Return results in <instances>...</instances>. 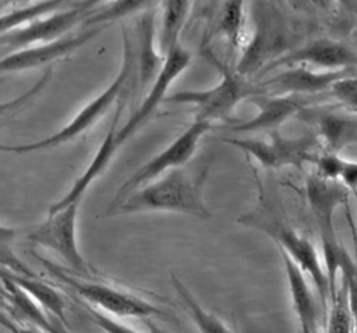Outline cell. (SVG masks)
<instances>
[{"label":"cell","mask_w":357,"mask_h":333,"mask_svg":"<svg viewBox=\"0 0 357 333\" xmlns=\"http://www.w3.org/2000/svg\"><path fill=\"white\" fill-rule=\"evenodd\" d=\"M356 320H357V316H356Z\"/></svg>","instance_id":"cell-40"},{"label":"cell","mask_w":357,"mask_h":333,"mask_svg":"<svg viewBox=\"0 0 357 333\" xmlns=\"http://www.w3.org/2000/svg\"><path fill=\"white\" fill-rule=\"evenodd\" d=\"M158 0H110L89 14V17L82 22V28H89V26H99V25H106L109 26L114 21H120L126 17L139 14L151 7Z\"/></svg>","instance_id":"cell-25"},{"label":"cell","mask_w":357,"mask_h":333,"mask_svg":"<svg viewBox=\"0 0 357 333\" xmlns=\"http://www.w3.org/2000/svg\"><path fill=\"white\" fill-rule=\"evenodd\" d=\"M212 128L213 123L194 118V121L170 145H167V148L142 164L117 188L113 199L105 209V216H110L113 210L138 188L159 178L165 173L185 164L195 153L204 135Z\"/></svg>","instance_id":"cell-8"},{"label":"cell","mask_w":357,"mask_h":333,"mask_svg":"<svg viewBox=\"0 0 357 333\" xmlns=\"http://www.w3.org/2000/svg\"><path fill=\"white\" fill-rule=\"evenodd\" d=\"M354 42H356V49H357V32H356V35H354Z\"/></svg>","instance_id":"cell-39"},{"label":"cell","mask_w":357,"mask_h":333,"mask_svg":"<svg viewBox=\"0 0 357 333\" xmlns=\"http://www.w3.org/2000/svg\"><path fill=\"white\" fill-rule=\"evenodd\" d=\"M25 1H31V0H0V4L7 6V4H20V3H25Z\"/></svg>","instance_id":"cell-36"},{"label":"cell","mask_w":357,"mask_h":333,"mask_svg":"<svg viewBox=\"0 0 357 333\" xmlns=\"http://www.w3.org/2000/svg\"><path fill=\"white\" fill-rule=\"evenodd\" d=\"M257 114L247 120L230 127L233 132H261L275 131L282 127L287 120L305 109L310 103L308 96L297 95H271L258 96L254 99Z\"/></svg>","instance_id":"cell-16"},{"label":"cell","mask_w":357,"mask_h":333,"mask_svg":"<svg viewBox=\"0 0 357 333\" xmlns=\"http://www.w3.org/2000/svg\"><path fill=\"white\" fill-rule=\"evenodd\" d=\"M198 1H201V3L204 4V8H205V7L209 6V1H211V0H198Z\"/></svg>","instance_id":"cell-37"},{"label":"cell","mask_w":357,"mask_h":333,"mask_svg":"<svg viewBox=\"0 0 357 333\" xmlns=\"http://www.w3.org/2000/svg\"><path fill=\"white\" fill-rule=\"evenodd\" d=\"M331 297L332 304L326 316L325 333H354V313L344 280L343 288L335 291Z\"/></svg>","instance_id":"cell-27"},{"label":"cell","mask_w":357,"mask_h":333,"mask_svg":"<svg viewBox=\"0 0 357 333\" xmlns=\"http://www.w3.org/2000/svg\"><path fill=\"white\" fill-rule=\"evenodd\" d=\"M339 181L353 194L357 189V160L346 159L339 176Z\"/></svg>","instance_id":"cell-31"},{"label":"cell","mask_w":357,"mask_h":333,"mask_svg":"<svg viewBox=\"0 0 357 333\" xmlns=\"http://www.w3.org/2000/svg\"><path fill=\"white\" fill-rule=\"evenodd\" d=\"M172 286L199 333H234L218 315L205 309L195 295L172 273Z\"/></svg>","instance_id":"cell-23"},{"label":"cell","mask_w":357,"mask_h":333,"mask_svg":"<svg viewBox=\"0 0 357 333\" xmlns=\"http://www.w3.org/2000/svg\"><path fill=\"white\" fill-rule=\"evenodd\" d=\"M209 164L198 170L173 169L159 178L130 194L110 216L137 212H176L198 219H209L205 205L204 188Z\"/></svg>","instance_id":"cell-1"},{"label":"cell","mask_w":357,"mask_h":333,"mask_svg":"<svg viewBox=\"0 0 357 333\" xmlns=\"http://www.w3.org/2000/svg\"><path fill=\"white\" fill-rule=\"evenodd\" d=\"M351 195H353V196H354V198H356V203H357V189H356V191H354V192H353V194H351Z\"/></svg>","instance_id":"cell-38"},{"label":"cell","mask_w":357,"mask_h":333,"mask_svg":"<svg viewBox=\"0 0 357 333\" xmlns=\"http://www.w3.org/2000/svg\"><path fill=\"white\" fill-rule=\"evenodd\" d=\"M0 280L13 281L22 291H25L32 300L39 302V305L45 311L50 312L53 316L67 323L66 313H64V301L61 295L49 284L42 281L38 276H26V274L17 273L7 268L0 266Z\"/></svg>","instance_id":"cell-20"},{"label":"cell","mask_w":357,"mask_h":333,"mask_svg":"<svg viewBox=\"0 0 357 333\" xmlns=\"http://www.w3.org/2000/svg\"><path fill=\"white\" fill-rule=\"evenodd\" d=\"M279 254L283 261L290 301L300 326V332L317 333L318 307H317L312 290L310 287V283L307 281V277H305L307 274L283 251H279Z\"/></svg>","instance_id":"cell-18"},{"label":"cell","mask_w":357,"mask_h":333,"mask_svg":"<svg viewBox=\"0 0 357 333\" xmlns=\"http://www.w3.org/2000/svg\"><path fill=\"white\" fill-rule=\"evenodd\" d=\"M354 70L344 71H321L305 65H290L279 74L264 79L258 84L259 92H269L271 95H297L310 96L324 91H329L331 85L340 77L353 72Z\"/></svg>","instance_id":"cell-15"},{"label":"cell","mask_w":357,"mask_h":333,"mask_svg":"<svg viewBox=\"0 0 357 333\" xmlns=\"http://www.w3.org/2000/svg\"><path fill=\"white\" fill-rule=\"evenodd\" d=\"M351 192L336 180L312 173L305 180V198L324 247V263L329 279L331 295L335 293V277L340 270L344 249L339 245L335 229L336 210L347 203Z\"/></svg>","instance_id":"cell-7"},{"label":"cell","mask_w":357,"mask_h":333,"mask_svg":"<svg viewBox=\"0 0 357 333\" xmlns=\"http://www.w3.org/2000/svg\"><path fill=\"white\" fill-rule=\"evenodd\" d=\"M223 142L231 145L248 157L254 159L262 167L300 169L305 163H312L317 153V137L305 134L300 137H284L280 132L272 131L265 139L257 138H222Z\"/></svg>","instance_id":"cell-10"},{"label":"cell","mask_w":357,"mask_h":333,"mask_svg":"<svg viewBox=\"0 0 357 333\" xmlns=\"http://www.w3.org/2000/svg\"><path fill=\"white\" fill-rule=\"evenodd\" d=\"M294 36V29L280 10L259 3L254 10V32L244 42L234 70L245 78L251 77L291 50Z\"/></svg>","instance_id":"cell-6"},{"label":"cell","mask_w":357,"mask_h":333,"mask_svg":"<svg viewBox=\"0 0 357 333\" xmlns=\"http://www.w3.org/2000/svg\"><path fill=\"white\" fill-rule=\"evenodd\" d=\"M305 65L321 71H344L357 67V49L332 38H314L293 47L271 67Z\"/></svg>","instance_id":"cell-12"},{"label":"cell","mask_w":357,"mask_h":333,"mask_svg":"<svg viewBox=\"0 0 357 333\" xmlns=\"http://www.w3.org/2000/svg\"><path fill=\"white\" fill-rule=\"evenodd\" d=\"M156 8L151 7L139 13L134 22L131 35L135 53V75L139 93L145 95L159 75L165 54L156 50Z\"/></svg>","instance_id":"cell-14"},{"label":"cell","mask_w":357,"mask_h":333,"mask_svg":"<svg viewBox=\"0 0 357 333\" xmlns=\"http://www.w3.org/2000/svg\"><path fill=\"white\" fill-rule=\"evenodd\" d=\"M71 3V0H42L29 6L15 8L0 15V35H7L31 21L57 11L60 7Z\"/></svg>","instance_id":"cell-26"},{"label":"cell","mask_w":357,"mask_h":333,"mask_svg":"<svg viewBox=\"0 0 357 333\" xmlns=\"http://www.w3.org/2000/svg\"><path fill=\"white\" fill-rule=\"evenodd\" d=\"M245 0H223L213 33L223 38L231 50L243 47L245 28Z\"/></svg>","instance_id":"cell-22"},{"label":"cell","mask_w":357,"mask_h":333,"mask_svg":"<svg viewBox=\"0 0 357 333\" xmlns=\"http://www.w3.org/2000/svg\"><path fill=\"white\" fill-rule=\"evenodd\" d=\"M78 205L73 203L54 213H47V217L28 229L25 240L59 255L64 263L77 272L79 276H92L96 272L88 265L77 244V215Z\"/></svg>","instance_id":"cell-9"},{"label":"cell","mask_w":357,"mask_h":333,"mask_svg":"<svg viewBox=\"0 0 357 333\" xmlns=\"http://www.w3.org/2000/svg\"><path fill=\"white\" fill-rule=\"evenodd\" d=\"M336 3L349 14H357V0H336Z\"/></svg>","instance_id":"cell-34"},{"label":"cell","mask_w":357,"mask_h":333,"mask_svg":"<svg viewBox=\"0 0 357 333\" xmlns=\"http://www.w3.org/2000/svg\"><path fill=\"white\" fill-rule=\"evenodd\" d=\"M32 255L39 263H42V266L57 283L68 287L79 300H84L86 305L103 313L106 312L109 316L141 319L159 318L165 320L176 319L169 311L152 304L145 298L105 283L74 277L49 259L39 256L36 252L32 251Z\"/></svg>","instance_id":"cell-3"},{"label":"cell","mask_w":357,"mask_h":333,"mask_svg":"<svg viewBox=\"0 0 357 333\" xmlns=\"http://www.w3.org/2000/svg\"><path fill=\"white\" fill-rule=\"evenodd\" d=\"M0 82H1V79H0Z\"/></svg>","instance_id":"cell-41"},{"label":"cell","mask_w":357,"mask_h":333,"mask_svg":"<svg viewBox=\"0 0 357 333\" xmlns=\"http://www.w3.org/2000/svg\"><path fill=\"white\" fill-rule=\"evenodd\" d=\"M106 28V25L82 28L81 32L74 35L70 32L56 40L18 49L14 53L0 59V74L32 70L47 65L59 59L68 57L71 53L85 46L89 40L102 33Z\"/></svg>","instance_id":"cell-11"},{"label":"cell","mask_w":357,"mask_h":333,"mask_svg":"<svg viewBox=\"0 0 357 333\" xmlns=\"http://www.w3.org/2000/svg\"><path fill=\"white\" fill-rule=\"evenodd\" d=\"M146 327H148V333H166L162 327H159L155 322L152 320H146Z\"/></svg>","instance_id":"cell-35"},{"label":"cell","mask_w":357,"mask_h":333,"mask_svg":"<svg viewBox=\"0 0 357 333\" xmlns=\"http://www.w3.org/2000/svg\"><path fill=\"white\" fill-rule=\"evenodd\" d=\"M0 300L6 301L8 312L25 323H29L45 333H71L66 322L56 316H50L45 309L36 304L25 291L10 280H1Z\"/></svg>","instance_id":"cell-19"},{"label":"cell","mask_w":357,"mask_h":333,"mask_svg":"<svg viewBox=\"0 0 357 333\" xmlns=\"http://www.w3.org/2000/svg\"><path fill=\"white\" fill-rule=\"evenodd\" d=\"M318 134L329 150L337 152L357 142V118L351 114L324 113L317 118Z\"/></svg>","instance_id":"cell-21"},{"label":"cell","mask_w":357,"mask_h":333,"mask_svg":"<svg viewBox=\"0 0 357 333\" xmlns=\"http://www.w3.org/2000/svg\"><path fill=\"white\" fill-rule=\"evenodd\" d=\"M293 1L301 7H310L319 11H331L336 4V0H293Z\"/></svg>","instance_id":"cell-32"},{"label":"cell","mask_w":357,"mask_h":333,"mask_svg":"<svg viewBox=\"0 0 357 333\" xmlns=\"http://www.w3.org/2000/svg\"><path fill=\"white\" fill-rule=\"evenodd\" d=\"M82 308L86 311V313L89 315L91 320L100 327L105 333H138L137 330H134L132 327L124 325L120 320H116L113 316H109L86 304H82Z\"/></svg>","instance_id":"cell-30"},{"label":"cell","mask_w":357,"mask_h":333,"mask_svg":"<svg viewBox=\"0 0 357 333\" xmlns=\"http://www.w3.org/2000/svg\"><path fill=\"white\" fill-rule=\"evenodd\" d=\"M134 75H135L134 46H132L130 32L127 31L126 26H123L121 65L117 75L110 82V85L103 92H100L95 99H92L85 107H82L75 114V117L57 132L31 144H21V145L0 144V152L26 155L32 152L53 149L74 141L79 135L85 134L92 125H95L109 111V109L121 99V95L127 88V84L134 78Z\"/></svg>","instance_id":"cell-2"},{"label":"cell","mask_w":357,"mask_h":333,"mask_svg":"<svg viewBox=\"0 0 357 333\" xmlns=\"http://www.w3.org/2000/svg\"><path fill=\"white\" fill-rule=\"evenodd\" d=\"M91 13H85L71 4L70 8H66L63 11L57 10L52 14L36 18L7 35H3L0 38V45H7L8 47L18 50L31 45L56 40L70 33L77 25H82V22L89 17Z\"/></svg>","instance_id":"cell-13"},{"label":"cell","mask_w":357,"mask_h":333,"mask_svg":"<svg viewBox=\"0 0 357 333\" xmlns=\"http://www.w3.org/2000/svg\"><path fill=\"white\" fill-rule=\"evenodd\" d=\"M123 107H124V100L120 99L116 114H114L113 121L110 124V128H109L106 137L103 138L100 146L98 148L96 153L93 155L92 160L86 166L85 171L75 180V183L73 184L70 191L61 199H59L53 205H50L49 213H54V212H57V210H60L66 206H70L73 203H79L81 198L84 196L86 189L92 185V183L96 178H99L105 173V170L109 167L112 159L119 152L116 145H114V134H116V130H117V123L120 120Z\"/></svg>","instance_id":"cell-17"},{"label":"cell","mask_w":357,"mask_h":333,"mask_svg":"<svg viewBox=\"0 0 357 333\" xmlns=\"http://www.w3.org/2000/svg\"><path fill=\"white\" fill-rule=\"evenodd\" d=\"M238 223L262 231L272 238L279 251H283L312 281L321 301L331 295V286L324 263L315 245L294 227L283 222L278 215L262 206L238 217Z\"/></svg>","instance_id":"cell-5"},{"label":"cell","mask_w":357,"mask_h":333,"mask_svg":"<svg viewBox=\"0 0 357 333\" xmlns=\"http://www.w3.org/2000/svg\"><path fill=\"white\" fill-rule=\"evenodd\" d=\"M328 92L346 111L357 113V74L354 71L336 79Z\"/></svg>","instance_id":"cell-29"},{"label":"cell","mask_w":357,"mask_h":333,"mask_svg":"<svg viewBox=\"0 0 357 333\" xmlns=\"http://www.w3.org/2000/svg\"><path fill=\"white\" fill-rule=\"evenodd\" d=\"M103 3H106V0H78V1L74 3V6L81 8L85 13H91L92 10H95L96 7H99Z\"/></svg>","instance_id":"cell-33"},{"label":"cell","mask_w":357,"mask_h":333,"mask_svg":"<svg viewBox=\"0 0 357 333\" xmlns=\"http://www.w3.org/2000/svg\"><path fill=\"white\" fill-rule=\"evenodd\" d=\"M204 56L211 61L220 74V81L208 89L199 91H178L165 98L167 103L192 104L195 120L213 123L216 120H227L238 103L252 98L259 92L257 86L248 82V78L240 75L234 67L220 61L208 47L204 49Z\"/></svg>","instance_id":"cell-4"},{"label":"cell","mask_w":357,"mask_h":333,"mask_svg":"<svg viewBox=\"0 0 357 333\" xmlns=\"http://www.w3.org/2000/svg\"><path fill=\"white\" fill-rule=\"evenodd\" d=\"M17 235H18V230L15 227H8V226L0 224V266L7 268L17 273L26 274V276H38L17 255V252L14 249Z\"/></svg>","instance_id":"cell-28"},{"label":"cell","mask_w":357,"mask_h":333,"mask_svg":"<svg viewBox=\"0 0 357 333\" xmlns=\"http://www.w3.org/2000/svg\"><path fill=\"white\" fill-rule=\"evenodd\" d=\"M191 0H162V25L159 33V47L163 54L180 42L181 31L188 20Z\"/></svg>","instance_id":"cell-24"}]
</instances>
